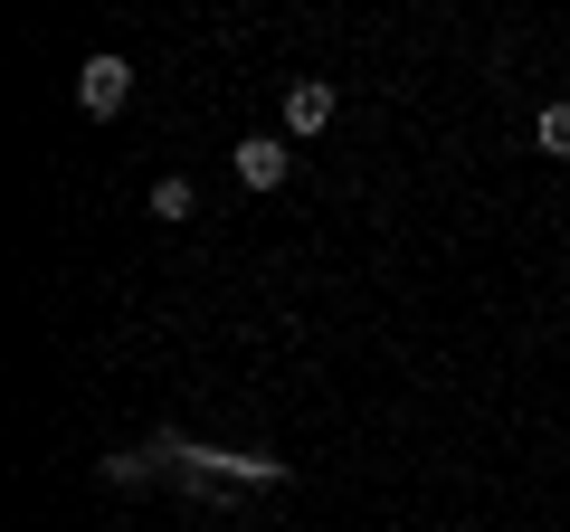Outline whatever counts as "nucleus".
Returning <instances> with one entry per match:
<instances>
[{
    "instance_id": "obj_1",
    "label": "nucleus",
    "mask_w": 570,
    "mask_h": 532,
    "mask_svg": "<svg viewBox=\"0 0 570 532\" xmlns=\"http://www.w3.org/2000/svg\"><path fill=\"white\" fill-rule=\"evenodd\" d=\"M77 96H86V115H124V96H134V67L105 48V58H86V67H77Z\"/></svg>"
},
{
    "instance_id": "obj_2",
    "label": "nucleus",
    "mask_w": 570,
    "mask_h": 532,
    "mask_svg": "<svg viewBox=\"0 0 570 532\" xmlns=\"http://www.w3.org/2000/svg\"><path fill=\"white\" fill-rule=\"evenodd\" d=\"M285 162H295V152H285L276 134H247V144H238V181H247V190H276Z\"/></svg>"
},
{
    "instance_id": "obj_3",
    "label": "nucleus",
    "mask_w": 570,
    "mask_h": 532,
    "mask_svg": "<svg viewBox=\"0 0 570 532\" xmlns=\"http://www.w3.org/2000/svg\"><path fill=\"white\" fill-rule=\"evenodd\" d=\"M333 124V86L305 77V86H285V134H324Z\"/></svg>"
},
{
    "instance_id": "obj_4",
    "label": "nucleus",
    "mask_w": 570,
    "mask_h": 532,
    "mask_svg": "<svg viewBox=\"0 0 570 532\" xmlns=\"http://www.w3.org/2000/svg\"><path fill=\"white\" fill-rule=\"evenodd\" d=\"M532 144H542L551 162H570V105H542V124H532Z\"/></svg>"
},
{
    "instance_id": "obj_5",
    "label": "nucleus",
    "mask_w": 570,
    "mask_h": 532,
    "mask_svg": "<svg viewBox=\"0 0 570 532\" xmlns=\"http://www.w3.org/2000/svg\"><path fill=\"white\" fill-rule=\"evenodd\" d=\"M190 209H200L190 181H153V219H190Z\"/></svg>"
}]
</instances>
